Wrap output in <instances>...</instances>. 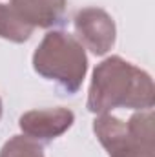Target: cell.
I'll return each instance as SVG.
<instances>
[{
	"instance_id": "cell-1",
	"label": "cell",
	"mask_w": 155,
	"mask_h": 157,
	"mask_svg": "<svg viewBox=\"0 0 155 157\" xmlns=\"http://www.w3.org/2000/svg\"><path fill=\"white\" fill-rule=\"evenodd\" d=\"M155 104L153 80L150 73L119 55L104 59L93 70L88 90V112L110 113L115 108L152 110Z\"/></svg>"
},
{
	"instance_id": "cell-8",
	"label": "cell",
	"mask_w": 155,
	"mask_h": 157,
	"mask_svg": "<svg viewBox=\"0 0 155 157\" xmlns=\"http://www.w3.org/2000/svg\"><path fill=\"white\" fill-rule=\"evenodd\" d=\"M0 157H44V148L39 141L26 135H13L4 143Z\"/></svg>"
},
{
	"instance_id": "cell-2",
	"label": "cell",
	"mask_w": 155,
	"mask_h": 157,
	"mask_svg": "<svg viewBox=\"0 0 155 157\" xmlns=\"http://www.w3.org/2000/svg\"><path fill=\"white\" fill-rule=\"evenodd\" d=\"M33 70L42 78L57 82L66 93H77L88 73L84 46L73 35L53 29L44 35L33 53Z\"/></svg>"
},
{
	"instance_id": "cell-6",
	"label": "cell",
	"mask_w": 155,
	"mask_h": 157,
	"mask_svg": "<svg viewBox=\"0 0 155 157\" xmlns=\"http://www.w3.org/2000/svg\"><path fill=\"white\" fill-rule=\"evenodd\" d=\"M68 0H11L9 6L31 28L49 29L64 20Z\"/></svg>"
},
{
	"instance_id": "cell-9",
	"label": "cell",
	"mask_w": 155,
	"mask_h": 157,
	"mask_svg": "<svg viewBox=\"0 0 155 157\" xmlns=\"http://www.w3.org/2000/svg\"><path fill=\"white\" fill-rule=\"evenodd\" d=\"M2 112H4V108H2V99H0V119H2Z\"/></svg>"
},
{
	"instance_id": "cell-4",
	"label": "cell",
	"mask_w": 155,
	"mask_h": 157,
	"mask_svg": "<svg viewBox=\"0 0 155 157\" xmlns=\"http://www.w3.org/2000/svg\"><path fill=\"white\" fill-rule=\"evenodd\" d=\"M73 26L77 40L97 57L106 55L115 46V20L100 7H82L73 18Z\"/></svg>"
},
{
	"instance_id": "cell-7",
	"label": "cell",
	"mask_w": 155,
	"mask_h": 157,
	"mask_svg": "<svg viewBox=\"0 0 155 157\" xmlns=\"http://www.w3.org/2000/svg\"><path fill=\"white\" fill-rule=\"evenodd\" d=\"M35 28L24 22L9 4H0V39L22 44L31 39Z\"/></svg>"
},
{
	"instance_id": "cell-5",
	"label": "cell",
	"mask_w": 155,
	"mask_h": 157,
	"mask_svg": "<svg viewBox=\"0 0 155 157\" xmlns=\"http://www.w3.org/2000/svg\"><path fill=\"white\" fill-rule=\"evenodd\" d=\"M73 122H75V113L64 106L31 110L22 113L18 119L22 133L39 143H49L60 137L73 126Z\"/></svg>"
},
{
	"instance_id": "cell-3",
	"label": "cell",
	"mask_w": 155,
	"mask_h": 157,
	"mask_svg": "<svg viewBox=\"0 0 155 157\" xmlns=\"http://www.w3.org/2000/svg\"><path fill=\"white\" fill-rule=\"evenodd\" d=\"M153 110H139L126 122L102 113L93 121V132L110 157H155Z\"/></svg>"
}]
</instances>
